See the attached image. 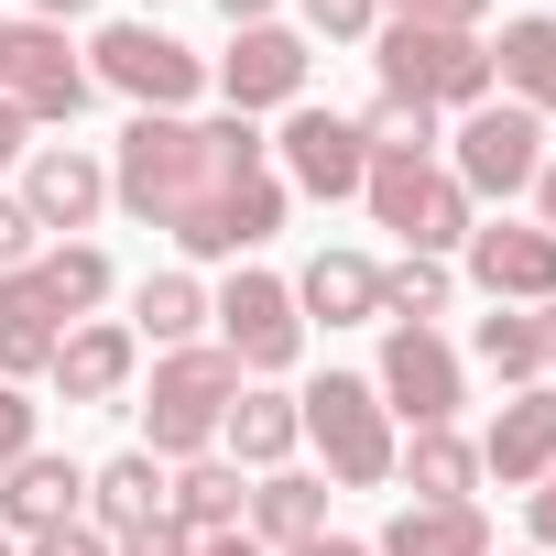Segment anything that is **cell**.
Returning a JSON list of instances; mask_svg holds the SVG:
<instances>
[{"instance_id": "obj_10", "label": "cell", "mask_w": 556, "mask_h": 556, "mask_svg": "<svg viewBox=\"0 0 556 556\" xmlns=\"http://www.w3.org/2000/svg\"><path fill=\"white\" fill-rule=\"evenodd\" d=\"M371 393H382V415H404V426H447V415H458V350H447L437 328H393Z\"/></svg>"}, {"instance_id": "obj_41", "label": "cell", "mask_w": 556, "mask_h": 556, "mask_svg": "<svg viewBox=\"0 0 556 556\" xmlns=\"http://www.w3.org/2000/svg\"><path fill=\"white\" fill-rule=\"evenodd\" d=\"M197 556H262L251 534H197Z\"/></svg>"}, {"instance_id": "obj_2", "label": "cell", "mask_w": 556, "mask_h": 556, "mask_svg": "<svg viewBox=\"0 0 556 556\" xmlns=\"http://www.w3.org/2000/svg\"><path fill=\"white\" fill-rule=\"evenodd\" d=\"M371 55H382V99H415V110H480V99H491V45H480V34L382 23Z\"/></svg>"}, {"instance_id": "obj_13", "label": "cell", "mask_w": 556, "mask_h": 556, "mask_svg": "<svg viewBox=\"0 0 556 556\" xmlns=\"http://www.w3.org/2000/svg\"><path fill=\"white\" fill-rule=\"evenodd\" d=\"M480 469H491L502 491H534V480L556 469V393H545V382L502 393V415H491V437H480Z\"/></svg>"}, {"instance_id": "obj_30", "label": "cell", "mask_w": 556, "mask_h": 556, "mask_svg": "<svg viewBox=\"0 0 556 556\" xmlns=\"http://www.w3.org/2000/svg\"><path fill=\"white\" fill-rule=\"evenodd\" d=\"M447 306V262H426V251H404L393 273H382V317H404V328H426Z\"/></svg>"}, {"instance_id": "obj_4", "label": "cell", "mask_w": 556, "mask_h": 556, "mask_svg": "<svg viewBox=\"0 0 556 556\" xmlns=\"http://www.w3.org/2000/svg\"><path fill=\"white\" fill-rule=\"evenodd\" d=\"M295 426L328 447V480L339 491H382L393 480V415H382V393L361 371H328L317 393H295Z\"/></svg>"}, {"instance_id": "obj_32", "label": "cell", "mask_w": 556, "mask_h": 556, "mask_svg": "<svg viewBox=\"0 0 556 556\" xmlns=\"http://www.w3.org/2000/svg\"><path fill=\"white\" fill-rule=\"evenodd\" d=\"M306 34H328V45H361V34H382V0H306Z\"/></svg>"}, {"instance_id": "obj_29", "label": "cell", "mask_w": 556, "mask_h": 556, "mask_svg": "<svg viewBox=\"0 0 556 556\" xmlns=\"http://www.w3.org/2000/svg\"><path fill=\"white\" fill-rule=\"evenodd\" d=\"M480 371H491V382H513V393L545 371V350H534V317H523V306H491V317H480Z\"/></svg>"}, {"instance_id": "obj_9", "label": "cell", "mask_w": 556, "mask_h": 556, "mask_svg": "<svg viewBox=\"0 0 556 556\" xmlns=\"http://www.w3.org/2000/svg\"><path fill=\"white\" fill-rule=\"evenodd\" d=\"M88 66L66 55V34L55 23H12V55H0V99H12L23 121H77L88 110Z\"/></svg>"}, {"instance_id": "obj_25", "label": "cell", "mask_w": 556, "mask_h": 556, "mask_svg": "<svg viewBox=\"0 0 556 556\" xmlns=\"http://www.w3.org/2000/svg\"><path fill=\"white\" fill-rule=\"evenodd\" d=\"M240 513H251V491H240L229 458H186L175 469V523L186 534H240Z\"/></svg>"}, {"instance_id": "obj_42", "label": "cell", "mask_w": 556, "mask_h": 556, "mask_svg": "<svg viewBox=\"0 0 556 556\" xmlns=\"http://www.w3.org/2000/svg\"><path fill=\"white\" fill-rule=\"evenodd\" d=\"M218 12H229V34H240V23H273V0H218Z\"/></svg>"}, {"instance_id": "obj_15", "label": "cell", "mask_w": 556, "mask_h": 556, "mask_svg": "<svg viewBox=\"0 0 556 556\" xmlns=\"http://www.w3.org/2000/svg\"><path fill=\"white\" fill-rule=\"evenodd\" d=\"M23 207H34V229H88V218L110 207V164L77 153V142H45V153L23 164Z\"/></svg>"}, {"instance_id": "obj_28", "label": "cell", "mask_w": 556, "mask_h": 556, "mask_svg": "<svg viewBox=\"0 0 556 556\" xmlns=\"http://www.w3.org/2000/svg\"><path fill=\"white\" fill-rule=\"evenodd\" d=\"M404 480H415V502H469V480H480V447H469L458 426H415V458H404Z\"/></svg>"}, {"instance_id": "obj_8", "label": "cell", "mask_w": 556, "mask_h": 556, "mask_svg": "<svg viewBox=\"0 0 556 556\" xmlns=\"http://www.w3.org/2000/svg\"><path fill=\"white\" fill-rule=\"evenodd\" d=\"M88 55H99L88 77H99V88H121V99H142V110H186V99H197V77H207V66H197L175 34H153V23H110Z\"/></svg>"}, {"instance_id": "obj_20", "label": "cell", "mask_w": 556, "mask_h": 556, "mask_svg": "<svg viewBox=\"0 0 556 556\" xmlns=\"http://www.w3.org/2000/svg\"><path fill=\"white\" fill-rule=\"evenodd\" d=\"M23 295H34L45 317H88V306L110 295V251H99V240H55V251H34V262H23Z\"/></svg>"}, {"instance_id": "obj_24", "label": "cell", "mask_w": 556, "mask_h": 556, "mask_svg": "<svg viewBox=\"0 0 556 556\" xmlns=\"http://www.w3.org/2000/svg\"><path fill=\"white\" fill-rule=\"evenodd\" d=\"M218 437H229V458H240V469H285L306 426H295V404H285V393H251V382H240V404L218 415Z\"/></svg>"}, {"instance_id": "obj_7", "label": "cell", "mask_w": 556, "mask_h": 556, "mask_svg": "<svg viewBox=\"0 0 556 556\" xmlns=\"http://www.w3.org/2000/svg\"><path fill=\"white\" fill-rule=\"evenodd\" d=\"M447 175H458V197H513V186H534V175H545V121L513 110V99H502V110L480 99V110L458 121V164H447Z\"/></svg>"}, {"instance_id": "obj_35", "label": "cell", "mask_w": 556, "mask_h": 556, "mask_svg": "<svg viewBox=\"0 0 556 556\" xmlns=\"http://www.w3.org/2000/svg\"><path fill=\"white\" fill-rule=\"evenodd\" d=\"M34 240H45V229H34V207H23V197H0V273H23V262H34Z\"/></svg>"}, {"instance_id": "obj_1", "label": "cell", "mask_w": 556, "mask_h": 556, "mask_svg": "<svg viewBox=\"0 0 556 556\" xmlns=\"http://www.w3.org/2000/svg\"><path fill=\"white\" fill-rule=\"evenodd\" d=\"M110 197L153 229H175L197 262L218 251H251L285 229V175H273V142L229 110V121H175V110H142L121 131V164H110Z\"/></svg>"}, {"instance_id": "obj_43", "label": "cell", "mask_w": 556, "mask_h": 556, "mask_svg": "<svg viewBox=\"0 0 556 556\" xmlns=\"http://www.w3.org/2000/svg\"><path fill=\"white\" fill-rule=\"evenodd\" d=\"M534 207H545V218H534V229H556V164H545V175H534Z\"/></svg>"}, {"instance_id": "obj_46", "label": "cell", "mask_w": 556, "mask_h": 556, "mask_svg": "<svg viewBox=\"0 0 556 556\" xmlns=\"http://www.w3.org/2000/svg\"><path fill=\"white\" fill-rule=\"evenodd\" d=\"M0 55H12V23H0Z\"/></svg>"}, {"instance_id": "obj_19", "label": "cell", "mask_w": 556, "mask_h": 556, "mask_svg": "<svg viewBox=\"0 0 556 556\" xmlns=\"http://www.w3.org/2000/svg\"><path fill=\"white\" fill-rule=\"evenodd\" d=\"M371 556H491V523H480V502H404Z\"/></svg>"}, {"instance_id": "obj_5", "label": "cell", "mask_w": 556, "mask_h": 556, "mask_svg": "<svg viewBox=\"0 0 556 556\" xmlns=\"http://www.w3.org/2000/svg\"><path fill=\"white\" fill-rule=\"evenodd\" d=\"M361 197H371V218L382 229H404V251H458L480 218H469V197H458V175L447 164H415V153H371V175H361Z\"/></svg>"}, {"instance_id": "obj_31", "label": "cell", "mask_w": 556, "mask_h": 556, "mask_svg": "<svg viewBox=\"0 0 556 556\" xmlns=\"http://www.w3.org/2000/svg\"><path fill=\"white\" fill-rule=\"evenodd\" d=\"M361 142L371 153H437V110H415V99H371V121H361Z\"/></svg>"}, {"instance_id": "obj_3", "label": "cell", "mask_w": 556, "mask_h": 556, "mask_svg": "<svg viewBox=\"0 0 556 556\" xmlns=\"http://www.w3.org/2000/svg\"><path fill=\"white\" fill-rule=\"evenodd\" d=\"M229 404H240V361L229 350H164L153 361V404H142V458H197Z\"/></svg>"}, {"instance_id": "obj_6", "label": "cell", "mask_w": 556, "mask_h": 556, "mask_svg": "<svg viewBox=\"0 0 556 556\" xmlns=\"http://www.w3.org/2000/svg\"><path fill=\"white\" fill-rule=\"evenodd\" d=\"M207 317H218V350H229L240 371H295V350H306L295 285H273V273H229V295H218Z\"/></svg>"}, {"instance_id": "obj_38", "label": "cell", "mask_w": 556, "mask_h": 556, "mask_svg": "<svg viewBox=\"0 0 556 556\" xmlns=\"http://www.w3.org/2000/svg\"><path fill=\"white\" fill-rule=\"evenodd\" d=\"M534 545H556V469L534 480Z\"/></svg>"}, {"instance_id": "obj_26", "label": "cell", "mask_w": 556, "mask_h": 556, "mask_svg": "<svg viewBox=\"0 0 556 556\" xmlns=\"http://www.w3.org/2000/svg\"><path fill=\"white\" fill-rule=\"evenodd\" d=\"M197 317H207L197 273H153V285L131 295V339H153V350H197Z\"/></svg>"}, {"instance_id": "obj_47", "label": "cell", "mask_w": 556, "mask_h": 556, "mask_svg": "<svg viewBox=\"0 0 556 556\" xmlns=\"http://www.w3.org/2000/svg\"><path fill=\"white\" fill-rule=\"evenodd\" d=\"M0 556H12V545H0Z\"/></svg>"}, {"instance_id": "obj_27", "label": "cell", "mask_w": 556, "mask_h": 556, "mask_svg": "<svg viewBox=\"0 0 556 556\" xmlns=\"http://www.w3.org/2000/svg\"><path fill=\"white\" fill-rule=\"evenodd\" d=\"M55 339H66V328L23 295V273H0V371H12V382H23V371H55Z\"/></svg>"}, {"instance_id": "obj_11", "label": "cell", "mask_w": 556, "mask_h": 556, "mask_svg": "<svg viewBox=\"0 0 556 556\" xmlns=\"http://www.w3.org/2000/svg\"><path fill=\"white\" fill-rule=\"evenodd\" d=\"M218 88H229L240 121H251V110H295V99H306V34H285V23H240V45L218 55Z\"/></svg>"}, {"instance_id": "obj_34", "label": "cell", "mask_w": 556, "mask_h": 556, "mask_svg": "<svg viewBox=\"0 0 556 556\" xmlns=\"http://www.w3.org/2000/svg\"><path fill=\"white\" fill-rule=\"evenodd\" d=\"M382 12H393V23H437V34H469V23L491 12V0H382Z\"/></svg>"}, {"instance_id": "obj_36", "label": "cell", "mask_w": 556, "mask_h": 556, "mask_svg": "<svg viewBox=\"0 0 556 556\" xmlns=\"http://www.w3.org/2000/svg\"><path fill=\"white\" fill-rule=\"evenodd\" d=\"M12 458H34V404L0 382V469H12Z\"/></svg>"}, {"instance_id": "obj_39", "label": "cell", "mask_w": 556, "mask_h": 556, "mask_svg": "<svg viewBox=\"0 0 556 556\" xmlns=\"http://www.w3.org/2000/svg\"><path fill=\"white\" fill-rule=\"evenodd\" d=\"M23 131H34V121H23L12 99H0V164H12V153H23Z\"/></svg>"}, {"instance_id": "obj_16", "label": "cell", "mask_w": 556, "mask_h": 556, "mask_svg": "<svg viewBox=\"0 0 556 556\" xmlns=\"http://www.w3.org/2000/svg\"><path fill=\"white\" fill-rule=\"evenodd\" d=\"M131 361H142V339H131L121 317H88V328L55 339V393H66V404H121V393H131Z\"/></svg>"}, {"instance_id": "obj_44", "label": "cell", "mask_w": 556, "mask_h": 556, "mask_svg": "<svg viewBox=\"0 0 556 556\" xmlns=\"http://www.w3.org/2000/svg\"><path fill=\"white\" fill-rule=\"evenodd\" d=\"M295 556H371V545H350V534H317V545H295Z\"/></svg>"}, {"instance_id": "obj_14", "label": "cell", "mask_w": 556, "mask_h": 556, "mask_svg": "<svg viewBox=\"0 0 556 556\" xmlns=\"http://www.w3.org/2000/svg\"><path fill=\"white\" fill-rule=\"evenodd\" d=\"M469 273L491 306H556V229H469Z\"/></svg>"}, {"instance_id": "obj_37", "label": "cell", "mask_w": 556, "mask_h": 556, "mask_svg": "<svg viewBox=\"0 0 556 556\" xmlns=\"http://www.w3.org/2000/svg\"><path fill=\"white\" fill-rule=\"evenodd\" d=\"M23 556H110V534H88V523H55V534H34Z\"/></svg>"}, {"instance_id": "obj_21", "label": "cell", "mask_w": 556, "mask_h": 556, "mask_svg": "<svg viewBox=\"0 0 556 556\" xmlns=\"http://www.w3.org/2000/svg\"><path fill=\"white\" fill-rule=\"evenodd\" d=\"M295 317H328V328L382 317V273H371L361 251H317V262L295 273Z\"/></svg>"}, {"instance_id": "obj_33", "label": "cell", "mask_w": 556, "mask_h": 556, "mask_svg": "<svg viewBox=\"0 0 556 556\" xmlns=\"http://www.w3.org/2000/svg\"><path fill=\"white\" fill-rule=\"evenodd\" d=\"M110 556H197V534L164 513V523H131V534H110Z\"/></svg>"}, {"instance_id": "obj_18", "label": "cell", "mask_w": 556, "mask_h": 556, "mask_svg": "<svg viewBox=\"0 0 556 556\" xmlns=\"http://www.w3.org/2000/svg\"><path fill=\"white\" fill-rule=\"evenodd\" d=\"M317 534H328V480H306V469H262V491H251V545L295 556V545H317Z\"/></svg>"}, {"instance_id": "obj_23", "label": "cell", "mask_w": 556, "mask_h": 556, "mask_svg": "<svg viewBox=\"0 0 556 556\" xmlns=\"http://www.w3.org/2000/svg\"><path fill=\"white\" fill-rule=\"evenodd\" d=\"M88 502H99V523H110V534H131V523H164V513H175V480H164V458L121 447V458L88 480Z\"/></svg>"}, {"instance_id": "obj_12", "label": "cell", "mask_w": 556, "mask_h": 556, "mask_svg": "<svg viewBox=\"0 0 556 556\" xmlns=\"http://www.w3.org/2000/svg\"><path fill=\"white\" fill-rule=\"evenodd\" d=\"M273 153H285V175H295L306 197H361V175H371V142H361V121H339V110H295Z\"/></svg>"}, {"instance_id": "obj_40", "label": "cell", "mask_w": 556, "mask_h": 556, "mask_svg": "<svg viewBox=\"0 0 556 556\" xmlns=\"http://www.w3.org/2000/svg\"><path fill=\"white\" fill-rule=\"evenodd\" d=\"M534 317V350H545V371H556V306H523Z\"/></svg>"}, {"instance_id": "obj_45", "label": "cell", "mask_w": 556, "mask_h": 556, "mask_svg": "<svg viewBox=\"0 0 556 556\" xmlns=\"http://www.w3.org/2000/svg\"><path fill=\"white\" fill-rule=\"evenodd\" d=\"M34 12H45V23H77V12H88V0H34Z\"/></svg>"}, {"instance_id": "obj_22", "label": "cell", "mask_w": 556, "mask_h": 556, "mask_svg": "<svg viewBox=\"0 0 556 556\" xmlns=\"http://www.w3.org/2000/svg\"><path fill=\"white\" fill-rule=\"evenodd\" d=\"M491 77L513 88V110H534V121H556V23H545V12H523V23H502V45H491Z\"/></svg>"}, {"instance_id": "obj_17", "label": "cell", "mask_w": 556, "mask_h": 556, "mask_svg": "<svg viewBox=\"0 0 556 556\" xmlns=\"http://www.w3.org/2000/svg\"><path fill=\"white\" fill-rule=\"evenodd\" d=\"M77 502H88V469L55 458V447H34V458L0 469V513H12V534H55V523H77Z\"/></svg>"}]
</instances>
